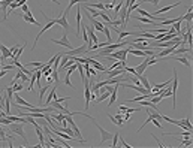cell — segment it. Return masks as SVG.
I'll return each mask as SVG.
<instances>
[{
  "instance_id": "1",
  "label": "cell",
  "mask_w": 193,
  "mask_h": 148,
  "mask_svg": "<svg viewBox=\"0 0 193 148\" xmlns=\"http://www.w3.org/2000/svg\"><path fill=\"white\" fill-rule=\"evenodd\" d=\"M8 127H9V130H11V132L17 133L20 138H23V139H24V147H29V145H30V142H29L27 136H25V132H24V126H23V123H11Z\"/></svg>"
},
{
  "instance_id": "2",
  "label": "cell",
  "mask_w": 193,
  "mask_h": 148,
  "mask_svg": "<svg viewBox=\"0 0 193 148\" xmlns=\"http://www.w3.org/2000/svg\"><path fill=\"white\" fill-rule=\"evenodd\" d=\"M85 118L92 120V121H93V124H94V126H96V127L99 129V132H101V141H99V145H102V144H105L106 141H109L111 138H112V133H111V132H108V130H105V129L102 127L101 124H97V123H96V120L93 118L92 115H87Z\"/></svg>"
},
{
  "instance_id": "3",
  "label": "cell",
  "mask_w": 193,
  "mask_h": 148,
  "mask_svg": "<svg viewBox=\"0 0 193 148\" xmlns=\"http://www.w3.org/2000/svg\"><path fill=\"white\" fill-rule=\"evenodd\" d=\"M127 54H129V48H123V50H118V51H112L111 54L105 55V57H109V59L120 60V61H126Z\"/></svg>"
},
{
  "instance_id": "4",
  "label": "cell",
  "mask_w": 193,
  "mask_h": 148,
  "mask_svg": "<svg viewBox=\"0 0 193 148\" xmlns=\"http://www.w3.org/2000/svg\"><path fill=\"white\" fill-rule=\"evenodd\" d=\"M47 21H48V23L45 24V27H42V28H41V32H39V33L36 35V39H34V44H33V48H32V50H34V48H36V44H38V41H39V37H41V36H42L43 33L47 32V30H50L51 27H52V26H54V24H56V23H54V20H48V18H47Z\"/></svg>"
},
{
  "instance_id": "5",
  "label": "cell",
  "mask_w": 193,
  "mask_h": 148,
  "mask_svg": "<svg viewBox=\"0 0 193 148\" xmlns=\"http://www.w3.org/2000/svg\"><path fill=\"white\" fill-rule=\"evenodd\" d=\"M51 42H54V44H59L60 46H65V48H69V50H72V44L69 42V37H67V32L65 35L61 36L60 39H51Z\"/></svg>"
},
{
  "instance_id": "6",
  "label": "cell",
  "mask_w": 193,
  "mask_h": 148,
  "mask_svg": "<svg viewBox=\"0 0 193 148\" xmlns=\"http://www.w3.org/2000/svg\"><path fill=\"white\" fill-rule=\"evenodd\" d=\"M81 18H83V5L78 6V11H76V37H81Z\"/></svg>"
},
{
  "instance_id": "7",
  "label": "cell",
  "mask_w": 193,
  "mask_h": 148,
  "mask_svg": "<svg viewBox=\"0 0 193 148\" xmlns=\"http://www.w3.org/2000/svg\"><path fill=\"white\" fill-rule=\"evenodd\" d=\"M172 72H174V78H172V99H174V103H172V106L175 108L177 106V99H175V96H177V87H178V75H177V70L175 69H172Z\"/></svg>"
},
{
  "instance_id": "8",
  "label": "cell",
  "mask_w": 193,
  "mask_h": 148,
  "mask_svg": "<svg viewBox=\"0 0 193 148\" xmlns=\"http://www.w3.org/2000/svg\"><path fill=\"white\" fill-rule=\"evenodd\" d=\"M92 97V90H90V81H85L84 82V99H85V109L90 108V99Z\"/></svg>"
},
{
  "instance_id": "9",
  "label": "cell",
  "mask_w": 193,
  "mask_h": 148,
  "mask_svg": "<svg viewBox=\"0 0 193 148\" xmlns=\"http://www.w3.org/2000/svg\"><path fill=\"white\" fill-rule=\"evenodd\" d=\"M54 23H56V24H59L60 27H63V28H65V32H69V28H70L69 23H67V14H65V12H63V15H61V17L56 18V20H54Z\"/></svg>"
},
{
  "instance_id": "10",
  "label": "cell",
  "mask_w": 193,
  "mask_h": 148,
  "mask_svg": "<svg viewBox=\"0 0 193 148\" xmlns=\"http://www.w3.org/2000/svg\"><path fill=\"white\" fill-rule=\"evenodd\" d=\"M108 118L114 123L115 126H118V127H121V126L124 124V120H123V112H120V111H118L117 115H111V114H108Z\"/></svg>"
},
{
  "instance_id": "11",
  "label": "cell",
  "mask_w": 193,
  "mask_h": 148,
  "mask_svg": "<svg viewBox=\"0 0 193 148\" xmlns=\"http://www.w3.org/2000/svg\"><path fill=\"white\" fill-rule=\"evenodd\" d=\"M178 46H180V45L175 44V45H172V46H169V48H165V50H162V51L156 52V57H157V59H160V57H166V55H171V54L174 52V50H175V48H178Z\"/></svg>"
},
{
  "instance_id": "12",
  "label": "cell",
  "mask_w": 193,
  "mask_h": 148,
  "mask_svg": "<svg viewBox=\"0 0 193 148\" xmlns=\"http://www.w3.org/2000/svg\"><path fill=\"white\" fill-rule=\"evenodd\" d=\"M124 73H126L124 67H117V69H112V70H109V72H105L103 75H105L106 78H114V76H118V75H124Z\"/></svg>"
},
{
  "instance_id": "13",
  "label": "cell",
  "mask_w": 193,
  "mask_h": 148,
  "mask_svg": "<svg viewBox=\"0 0 193 148\" xmlns=\"http://www.w3.org/2000/svg\"><path fill=\"white\" fill-rule=\"evenodd\" d=\"M148 57H150V55H147V57H145V60H144L139 66H136V67H135V70H136V78H138L139 75H142L144 72L147 70V67H148Z\"/></svg>"
},
{
  "instance_id": "14",
  "label": "cell",
  "mask_w": 193,
  "mask_h": 148,
  "mask_svg": "<svg viewBox=\"0 0 193 148\" xmlns=\"http://www.w3.org/2000/svg\"><path fill=\"white\" fill-rule=\"evenodd\" d=\"M21 18L24 20V21H27V23H30V24H34V26H41V23L36 20V18L33 17V12L30 11V12H27V14H24V15H21Z\"/></svg>"
},
{
  "instance_id": "15",
  "label": "cell",
  "mask_w": 193,
  "mask_h": 148,
  "mask_svg": "<svg viewBox=\"0 0 193 148\" xmlns=\"http://www.w3.org/2000/svg\"><path fill=\"white\" fill-rule=\"evenodd\" d=\"M118 85H120V82H117V84H115V87L112 88V91H111V94H109V102H108V108H109V106H112V105L115 103V100H117Z\"/></svg>"
},
{
  "instance_id": "16",
  "label": "cell",
  "mask_w": 193,
  "mask_h": 148,
  "mask_svg": "<svg viewBox=\"0 0 193 148\" xmlns=\"http://www.w3.org/2000/svg\"><path fill=\"white\" fill-rule=\"evenodd\" d=\"M85 15H87V18H88V20L92 21L93 27H94V28H96L97 32H103V23H102V21H97V20H94V18H93L90 14H85Z\"/></svg>"
},
{
  "instance_id": "17",
  "label": "cell",
  "mask_w": 193,
  "mask_h": 148,
  "mask_svg": "<svg viewBox=\"0 0 193 148\" xmlns=\"http://www.w3.org/2000/svg\"><path fill=\"white\" fill-rule=\"evenodd\" d=\"M63 54H66V55H81V54H85V48L83 45L79 48H72V50H69L67 52H63Z\"/></svg>"
},
{
  "instance_id": "18",
  "label": "cell",
  "mask_w": 193,
  "mask_h": 148,
  "mask_svg": "<svg viewBox=\"0 0 193 148\" xmlns=\"http://www.w3.org/2000/svg\"><path fill=\"white\" fill-rule=\"evenodd\" d=\"M0 51H2V60H6V59H11L12 57V54H11V51H9L8 46H5V45L0 42Z\"/></svg>"
},
{
  "instance_id": "19",
  "label": "cell",
  "mask_w": 193,
  "mask_h": 148,
  "mask_svg": "<svg viewBox=\"0 0 193 148\" xmlns=\"http://www.w3.org/2000/svg\"><path fill=\"white\" fill-rule=\"evenodd\" d=\"M183 21H186V24L192 26V21H193V9L192 8L187 9V12L183 15Z\"/></svg>"
},
{
  "instance_id": "20",
  "label": "cell",
  "mask_w": 193,
  "mask_h": 148,
  "mask_svg": "<svg viewBox=\"0 0 193 148\" xmlns=\"http://www.w3.org/2000/svg\"><path fill=\"white\" fill-rule=\"evenodd\" d=\"M180 5H181V3H180V2H177V3H174V5L165 6V8H162V9H159V11H156V15H162V14H165V12H168V11L177 8V6H180Z\"/></svg>"
},
{
  "instance_id": "21",
  "label": "cell",
  "mask_w": 193,
  "mask_h": 148,
  "mask_svg": "<svg viewBox=\"0 0 193 148\" xmlns=\"http://www.w3.org/2000/svg\"><path fill=\"white\" fill-rule=\"evenodd\" d=\"M138 78H139V81H141V85H142L144 88H147L148 91H151V85H150V82H148V78H147L144 73L142 75H139Z\"/></svg>"
},
{
  "instance_id": "22",
  "label": "cell",
  "mask_w": 193,
  "mask_h": 148,
  "mask_svg": "<svg viewBox=\"0 0 193 148\" xmlns=\"http://www.w3.org/2000/svg\"><path fill=\"white\" fill-rule=\"evenodd\" d=\"M85 28H87V35H88V39L92 41L93 44H99V42H97V36H94V30H93L92 27H88V26H85Z\"/></svg>"
},
{
  "instance_id": "23",
  "label": "cell",
  "mask_w": 193,
  "mask_h": 148,
  "mask_svg": "<svg viewBox=\"0 0 193 148\" xmlns=\"http://www.w3.org/2000/svg\"><path fill=\"white\" fill-rule=\"evenodd\" d=\"M129 45L132 48H136V50H148L150 48L148 44H141V42H129Z\"/></svg>"
},
{
  "instance_id": "24",
  "label": "cell",
  "mask_w": 193,
  "mask_h": 148,
  "mask_svg": "<svg viewBox=\"0 0 193 148\" xmlns=\"http://www.w3.org/2000/svg\"><path fill=\"white\" fill-rule=\"evenodd\" d=\"M186 52H192V48H189V46H183V48H180V46H178V48H175V50H174V52H172V54H174V57H175V55L186 54Z\"/></svg>"
},
{
  "instance_id": "25",
  "label": "cell",
  "mask_w": 193,
  "mask_h": 148,
  "mask_svg": "<svg viewBox=\"0 0 193 148\" xmlns=\"http://www.w3.org/2000/svg\"><path fill=\"white\" fill-rule=\"evenodd\" d=\"M174 60L180 61V63H183V64H184V66H187V67H190V66H192V63L189 61V59H187V57H181V55H175V57H174Z\"/></svg>"
},
{
  "instance_id": "26",
  "label": "cell",
  "mask_w": 193,
  "mask_h": 148,
  "mask_svg": "<svg viewBox=\"0 0 193 148\" xmlns=\"http://www.w3.org/2000/svg\"><path fill=\"white\" fill-rule=\"evenodd\" d=\"M56 91H57V87L54 85V87H51V90H50V94H48V99L45 100V105L48 106V105L51 103V100L54 99V96H56Z\"/></svg>"
},
{
  "instance_id": "27",
  "label": "cell",
  "mask_w": 193,
  "mask_h": 148,
  "mask_svg": "<svg viewBox=\"0 0 193 148\" xmlns=\"http://www.w3.org/2000/svg\"><path fill=\"white\" fill-rule=\"evenodd\" d=\"M85 11H87V12H90V14H92V17H99V14H101V11H99V9H94V8H90V6H87V5H85Z\"/></svg>"
},
{
  "instance_id": "28",
  "label": "cell",
  "mask_w": 193,
  "mask_h": 148,
  "mask_svg": "<svg viewBox=\"0 0 193 148\" xmlns=\"http://www.w3.org/2000/svg\"><path fill=\"white\" fill-rule=\"evenodd\" d=\"M45 63H42V61H32V63H27V64H24L25 67H29V66H33L34 69H41Z\"/></svg>"
},
{
  "instance_id": "29",
  "label": "cell",
  "mask_w": 193,
  "mask_h": 148,
  "mask_svg": "<svg viewBox=\"0 0 193 148\" xmlns=\"http://www.w3.org/2000/svg\"><path fill=\"white\" fill-rule=\"evenodd\" d=\"M15 103H18V105H23V106H29V108H30V106H33V105H30L29 102H27V100H24L23 97H20V96H17V97H15Z\"/></svg>"
},
{
  "instance_id": "30",
  "label": "cell",
  "mask_w": 193,
  "mask_h": 148,
  "mask_svg": "<svg viewBox=\"0 0 193 148\" xmlns=\"http://www.w3.org/2000/svg\"><path fill=\"white\" fill-rule=\"evenodd\" d=\"M48 87H50V85L47 84L45 87H41V88H39V100H41V102H43V96H45V93L48 91Z\"/></svg>"
},
{
  "instance_id": "31",
  "label": "cell",
  "mask_w": 193,
  "mask_h": 148,
  "mask_svg": "<svg viewBox=\"0 0 193 148\" xmlns=\"http://www.w3.org/2000/svg\"><path fill=\"white\" fill-rule=\"evenodd\" d=\"M24 88V82H17V84H14L12 85V90H14V93H18V91H21Z\"/></svg>"
},
{
  "instance_id": "32",
  "label": "cell",
  "mask_w": 193,
  "mask_h": 148,
  "mask_svg": "<svg viewBox=\"0 0 193 148\" xmlns=\"http://www.w3.org/2000/svg\"><path fill=\"white\" fill-rule=\"evenodd\" d=\"M180 145H181V147H192L193 145L192 138H186V139H183L181 142H180Z\"/></svg>"
},
{
  "instance_id": "33",
  "label": "cell",
  "mask_w": 193,
  "mask_h": 148,
  "mask_svg": "<svg viewBox=\"0 0 193 148\" xmlns=\"http://www.w3.org/2000/svg\"><path fill=\"white\" fill-rule=\"evenodd\" d=\"M0 139L3 141V142H6V141H8V135H6L5 129L2 127V124H0Z\"/></svg>"
},
{
  "instance_id": "34",
  "label": "cell",
  "mask_w": 193,
  "mask_h": 148,
  "mask_svg": "<svg viewBox=\"0 0 193 148\" xmlns=\"http://www.w3.org/2000/svg\"><path fill=\"white\" fill-rule=\"evenodd\" d=\"M118 136H120V132H117L115 135H112V144H111V147H117L118 145Z\"/></svg>"
},
{
  "instance_id": "35",
  "label": "cell",
  "mask_w": 193,
  "mask_h": 148,
  "mask_svg": "<svg viewBox=\"0 0 193 148\" xmlns=\"http://www.w3.org/2000/svg\"><path fill=\"white\" fill-rule=\"evenodd\" d=\"M150 99H151V103L157 105V103H160V102H162V99H163V97H162V96H159V94H157V96H151Z\"/></svg>"
},
{
  "instance_id": "36",
  "label": "cell",
  "mask_w": 193,
  "mask_h": 148,
  "mask_svg": "<svg viewBox=\"0 0 193 148\" xmlns=\"http://www.w3.org/2000/svg\"><path fill=\"white\" fill-rule=\"evenodd\" d=\"M151 123H153V124H154V126H156L157 129H160V130L163 129V127H162V124H160V121L157 120V118H151Z\"/></svg>"
},
{
  "instance_id": "37",
  "label": "cell",
  "mask_w": 193,
  "mask_h": 148,
  "mask_svg": "<svg viewBox=\"0 0 193 148\" xmlns=\"http://www.w3.org/2000/svg\"><path fill=\"white\" fill-rule=\"evenodd\" d=\"M18 48H20V45H14V46H11V48H9V51H11V54H12V57H14V55H15V52L18 51Z\"/></svg>"
},
{
  "instance_id": "38",
  "label": "cell",
  "mask_w": 193,
  "mask_h": 148,
  "mask_svg": "<svg viewBox=\"0 0 193 148\" xmlns=\"http://www.w3.org/2000/svg\"><path fill=\"white\" fill-rule=\"evenodd\" d=\"M124 70H126V72H129V73H132V75H135V76H136V70H135V67H127V66H124Z\"/></svg>"
},
{
  "instance_id": "39",
  "label": "cell",
  "mask_w": 193,
  "mask_h": 148,
  "mask_svg": "<svg viewBox=\"0 0 193 148\" xmlns=\"http://www.w3.org/2000/svg\"><path fill=\"white\" fill-rule=\"evenodd\" d=\"M141 2H145V3H151V5L157 6V5H159V2H160V0H141Z\"/></svg>"
},
{
  "instance_id": "40",
  "label": "cell",
  "mask_w": 193,
  "mask_h": 148,
  "mask_svg": "<svg viewBox=\"0 0 193 148\" xmlns=\"http://www.w3.org/2000/svg\"><path fill=\"white\" fill-rule=\"evenodd\" d=\"M151 136H153V138L156 139V142H157V145H159L160 148H166V145H165V144H162V142L159 141V138H156V135H151Z\"/></svg>"
},
{
  "instance_id": "41",
  "label": "cell",
  "mask_w": 193,
  "mask_h": 148,
  "mask_svg": "<svg viewBox=\"0 0 193 148\" xmlns=\"http://www.w3.org/2000/svg\"><path fill=\"white\" fill-rule=\"evenodd\" d=\"M20 8L23 9V12H25V14H27V12H30V9H29V6H27V5H23V6H20Z\"/></svg>"
},
{
  "instance_id": "42",
  "label": "cell",
  "mask_w": 193,
  "mask_h": 148,
  "mask_svg": "<svg viewBox=\"0 0 193 148\" xmlns=\"http://www.w3.org/2000/svg\"><path fill=\"white\" fill-rule=\"evenodd\" d=\"M123 120H124V123L126 121H130V114H124V115H123Z\"/></svg>"
},
{
  "instance_id": "43",
  "label": "cell",
  "mask_w": 193,
  "mask_h": 148,
  "mask_svg": "<svg viewBox=\"0 0 193 148\" xmlns=\"http://www.w3.org/2000/svg\"><path fill=\"white\" fill-rule=\"evenodd\" d=\"M126 108H127V106H124V105H118V111H120V112H124V111H126Z\"/></svg>"
},
{
  "instance_id": "44",
  "label": "cell",
  "mask_w": 193,
  "mask_h": 148,
  "mask_svg": "<svg viewBox=\"0 0 193 148\" xmlns=\"http://www.w3.org/2000/svg\"><path fill=\"white\" fill-rule=\"evenodd\" d=\"M118 138H120V141H121V144H123V147H127V148H130V145H129V144H126V141L123 139L121 136H118Z\"/></svg>"
},
{
  "instance_id": "45",
  "label": "cell",
  "mask_w": 193,
  "mask_h": 148,
  "mask_svg": "<svg viewBox=\"0 0 193 148\" xmlns=\"http://www.w3.org/2000/svg\"><path fill=\"white\" fill-rule=\"evenodd\" d=\"M52 2H54V3H56V5H59V0H52Z\"/></svg>"
},
{
  "instance_id": "46",
  "label": "cell",
  "mask_w": 193,
  "mask_h": 148,
  "mask_svg": "<svg viewBox=\"0 0 193 148\" xmlns=\"http://www.w3.org/2000/svg\"><path fill=\"white\" fill-rule=\"evenodd\" d=\"M0 69H2V59H0Z\"/></svg>"
}]
</instances>
